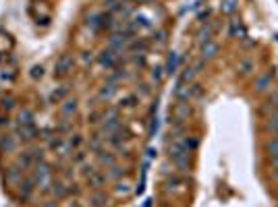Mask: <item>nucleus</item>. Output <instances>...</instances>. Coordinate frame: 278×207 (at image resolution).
Here are the masks:
<instances>
[{
    "label": "nucleus",
    "instance_id": "nucleus-1",
    "mask_svg": "<svg viewBox=\"0 0 278 207\" xmlns=\"http://www.w3.org/2000/svg\"><path fill=\"white\" fill-rule=\"evenodd\" d=\"M168 158H170L172 164L177 166L179 172H189L191 170V151H187L179 139H175L168 145Z\"/></svg>",
    "mask_w": 278,
    "mask_h": 207
},
{
    "label": "nucleus",
    "instance_id": "nucleus-2",
    "mask_svg": "<svg viewBox=\"0 0 278 207\" xmlns=\"http://www.w3.org/2000/svg\"><path fill=\"white\" fill-rule=\"evenodd\" d=\"M29 178H31V182L36 184V186H40L44 193L50 191V188H48L50 182H52V180H50V168H48L44 162H38L36 166L31 168V176H29Z\"/></svg>",
    "mask_w": 278,
    "mask_h": 207
},
{
    "label": "nucleus",
    "instance_id": "nucleus-3",
    "mask_svg": "<svg viewBox=\"0 0 278 207\" xmlns=\"http://www.w3.org/2000/svg\"><path fill=\"white\" fill-rule=\"evenodd\" d=\"M42 160H44V151L42 149H29V151H23V153L17 155L15 164L19 166L21 170H31L33 166H36L38 162H42Z\"/></svg>",
    "mask_w": 278,
    "mask_h": 207
},
{
    "label": "nucleus",
    "instance_id": "nucleus-4",
    "mask_svg": "<svg viewBox=\"0 0 278 207\" xmlns=\"http://www.w3.org/2000/svg\"><path fill=\"white\" fill-rule=\"evenodd\" d=\"M272 83H274V73L272 71H264L259 73L253 81V91L255 93H268L272 89Z\"/></svg>",
    "mask_w": 278,
    "mask_h": 207
},
{
    "label": "nucleus",
    "instance_id": "nucleus-5",
    "mask_svg": "<svg viewBox=\"0 0 278 207\" xmlns=\"http://www.w3.org/2000/svg\"><path fill=\"white\" fill-rule=\"evenodd\" d=\"M73 66H75V60H73V56L62 54V56L56 60V64H54V77H58V79L66 77L68 73L73 71Z\"/></svg>",
    "mask_w": 278,
    "mask_h": 207
},
{
    "label": "nucleus",
    "instance_id": "nucleus-6",
    "mask_svg": "<svg viewBox=\"0 0 278 207\" xmlns=\"http://www.w3.org/2000/svg\"><path fill=\"white\" fill-rule=\"evenodd\" d=\"M218 52H220V46L216 42H203L199 44V58L201 60H214L218 56Z\"/></svg>",
    "mask_w": 278,
    "mask_h": 207
},
{
    "label": "nucleus",
    "instance_id": "nucleus-7",
    "mask_svg": "<svg viewBox=\"0 0 278 207\" xmlns=\"http://www.w3.org/2000/svg\"><path fill=\"white\" fill-rule=\"evenodd\" d=\"M118 52H114V50H104V52H100V56H98V62L102 64V66H106V68H114L116 66V62H118Z\"/></svg>",
    "mask_w": 278,
    "mask_h": 207
},
{
    "label": "nucleus",
    "instance_id": "nucleus-8",
    "mask_svg": "<svg viewBox=\"0 0 278 207\" xmlns=\"http://www.w3.org/2000/svg\"><path fill=\"white\" fill-rule=\"evenodd\" d=\"M17 137H19V141H21V143H31V141H36L38 129H36V125L19 127V129H17Z\"/></svg>",
    "mask_w": 278,
    "mask_h": 207
},
{
    "label": "nucleus",
    "instance_id": "nucleus-9",
    "mask_svg": "<svg viewBox=\"0 0 278 207\" xmlns=\"http://www.w3.org/2000/svg\"><path fill=\"white\" fill-rule=\"evenodd\" d=\"M264 129H266L268 135L278 137V110L266 114V118H264Z\"/></svg>",
    "mask_w": 278,
    "mask_h": 207
},
{
    "label": "nucleus",
    "instance_id": "nucleus-10",
    "mask_svg": "<svg viewBox=\"0 0 278 207\" xmlns=\"http://www.w3.org/2000/svg\"><path fill=\"white\" fill-rule=\"evenodd\" d=\"M127 40H129L127 33H112L110 40H108V48L120 54V52H123V48H125V44H127Z\"/></svg>",
    "mask_w": 278,
    "mask_h": 207
},
{
    "label": "nucleus",
    "instance_id": "nucleus-11",
    "mask_svg": "<svg viewBox=\"0 0 278 207\" xmlns=\"http://www.w3.org/2000/svg\"><path fill=\"white\" fill-rule=\"evenodd\" d=\"M172 116H175V120H181V123H185V118L191 116V106H189V101H177L175 110H172Z\"/></svg>",
    "mask_w": 278,
    "mask_h": 207
},
{
    "label": "nucleus",
    "instance_id": "nucleus-12",
    "mask_svg": "<svg viewBox=\"0 0 278 207\" xmlns=\"http://www.w3.org/2000/svg\"><path fill=\"white\" fill-rule=\"evenodd\" d=\"M264 112L268 114V112H274V110H278V91L276 89H270L268 91V95H266V101H264Z\"/></svg>",
    "mask_w": 278,
    "mask_h": 207
},
{
    "label": "nucleus",
    "instance_id": "nucleus-13",
    "mask_svg": "<svg viewBox=\"0 0 278 207\" xmlns=\"http://www.w3.org/2000/svg\"><path fill=\"white\" fill-rule=\"evenodd\" d=\"M50 186H52V188H50V191H52V195H54L56 199H64V197H66L68 193H71V188H68V186H66V184L62 182V180L50 182Z\"/></svg>",
    "mask_w": 278,
    "mask_h": 207
},
{
    "label": "nucleus",
    "instance_id": "nucleus-14",
    "mask_svg": "<svg viewBox=\"0 0 278 207\" xmlns=\"http://www.w3.org/2000/svg\"><path fill=\"white\" fill-rule=\"evenodd\" d=\"M229 36L231 38H237V40H243V38H247V29L243 27L241 21H231V25H229Z\"/></svg>",
    "mask_w": 278,
    "mask_h": 207
},
{
    "label": "nucleus",
    "instance_id": "nucleus-15",
    "mask_svg": "<svg viewBox=\"0 0 278 207\" xmlns=\"http://www.w3.org/2000/svg\"><path fill=\"white\" fill-rule=\"evenodd\" d=\"M96 158H98V164L100 166H106V168H112L114 164H116V158L110 153V151H104V149H100V151H96Z\"/></svg>",
    "mask_w": 278,
    "mask_h": 207
},
{
    "label": "nucleus",
    "instance_id": "nucleus-16",
    "mask_svg": "<svg viewBox=\"0 0 278 207\" xmlns=\"http://www.w3.org/2000/svg\"><path fill=\"white\" fill-rule=\"evenodd\" d=\"M21 180H23V170L17 166V164H15L13 168L7 170V182H9V184H19Z\"/></svg>",
    "mask_w": 278,
    "mask_h": 207
},
{
    "label": "nucleus",
    "instance_id": "nucleus-17",
    "mask_svg": "<svg viewBox=\"0 0 278 207\" xmlns=\"http://www.w3.org/2000/svg\"><path fill=\"white\" fill-rule=\"evenodd\" d=\"M104 23H106V15H102V13H94V15H90V17H88V27H90V29H94V31L102 29V27H104Z\"/></svg>",
    "mask_w": 278,
    "mask_h": 207
},
{
    "label": "nucleus",
    "instance_id": "nucleus-18",
    "mask_svg": "<svg viewBox=\"0 0 278 207\" xmlns=\"http://www.w3.org/2000/svg\"><path fill=\"white\" fill-rule=\"evenodd\" d=\"M17 186H19V197H21L23 201H27V199L31 197V193H33V186H36V184L31 182V178H25V180H21Z\"/></svg>",
    "mask_w": 278,
    "mask_h": 207
},
{
    "label": "nucleus",
    "instance_id": "nucleus-19",
    "mask_svg": "<svg viewBox=\"0 0 278 207\" xmlns=\"http://www.w3.org/2000/svg\"><path fill=\"white\" fill-rule=\"evenodd\" d=\"M77 112V99H64L60 104V116L62 118H68Z\"/></svg>",
    "mask_w": 278,
    "mask_h": 207
},
{
    "label": "nucleus",
    "instance_id": "nucleus-20",
    "mask_svg": "<svg viewBox=\"0 0 278 207\" xmlns=\"http://www.w3.org/2000/svg\"><path fill=\"white\" fill-rule=\"evenodd\" d=\"M179 141L183 143V147L187 149V151H197V147H199V139L197 137H193V135H185V137H179Z\"/></svg>",
    "mask_w": 278,
    "mask_h": 207
},
{
    "label": "nucleus",
    "instance_id": "nucleus-21",
    "mask_svg": "<svg viewBox=\"0 0 278 207\" xmlns=\"http://www.w3.org/2000/svg\"><path fill=\"white\" fill-rule=\"evenodd\" d=\"M15 147H17V139H15L13 135H7V137L0 139V151L11 153V151H15Z\"/></svg>",
    "mask_w": 278,
    "mask_h": 207
},
{
    "label": "nucleus",
    "instance_id": "nucleus-22",
    "mask_svg": "<svg viewBox=\"0 0 278 207\" xmlns=\"http://www.w3.org/2000/svg\"><path fill=\"white\" fill-rule=\"evenodd\" d=\"M90 201H92L94 207H106L108 205V197H106V193H102V191H94Z\"/></svg>",
    "mask_w": 278,
    "mask_h": 207
},
{
    "label": "nucleus",
    "instance_id": "nucleus-23",
    "mask_svg": "<svg viewBox=\"0 0 278 207\" xmlns=\"http://www.w3.org/2000/svg\"><path fill=\"white\" fill-rule=\"evenodd\" d=\"M195 75H197V71H195L193 66H185L183 73H181V83H185V85L195 83Z\"/></svg>",
    "mask_w": 278,
    "mask_h": 207
},
{
    "label": "nucleus",
    "instance_id": "nucleus-24",
    "mask_svg": "<svg viewBox=\"0 0 278 207\" xmlns=\"http://www.w3.org/2000/svg\"><path fill=\"white\" fill-rule=\"evenodd\" d=\"M88 180H90V186H94V188H98V186H102L104 182H106V174H102L100 170H94L92 174L88 176Z\"/></svg>",
    "mask_w": 278,
    "mask_h": 207
},
{
    "label": "nucleus",
    "instance_id": "nucleus-25",
    "mask_svg": "<svg viewBox=\"0 0 278 207\" xmlns=\"http://www.w3.org/2000/svg\"><path fill=\"white\" fill-rule=\"evenodd\" d=\"M114 93H116V85H114V83H106V85H104V87L98 91V97H100V99H106V101H108V99H110Z\"/></svg>",
    "mask_w": 278,
    "mask_h": 207
},
{
    "label": "nucleus",
    "instance_id": "nucleus-26",
    "mask_svg": "<svg viewBox=\"0 0 278 207\" xmlns=\"http://www.w3.org/2000/svg\"><path fill=\"white\" fill-rule=\"evenodd\" d=\"M237 9H239V0H222V5H220L222 15H233L237 13Z\"/></svg>",
    "mask_w": 278,
    "mask_h": 207
},
{
    "label": "nucleus",
    "instance_id": "nucleus-27",
    "mask_svg": "<svg viewBox=\"0 0 278 207\" xmlns=\"http://www.w3.org/2000/svg\"><path fill=\"white\" fill-rule=\"evenodd\" d=\"M264 149L268 153V158H274V155H278V137H270V139L264 143Z\"/></svg>",
    "mask_w": 278,
    "mask_h": 207
},
{
    "label": "nucleus",
    "instance_id": "nucleus-28",
    "mask_svg": "<svg viewBox=\"0 0 278 207\" xmlns=\"http://www.w3.org/2000/svg\"><path fill=\"white\" fill-rule=\"evenodd\" d=\"M137 104H139V97H137L135 93H129V95H125L123 99H120L118 106H120V108H127V110H133Z\"/></svg>",
    "mask_w": 278,
    "mask_h": 207
},
{
    "label": "nucleus",
    "instance_id": "nucleus-29",
    "mask_svg": "<svg viewBox=\"0 0 278 207\" xmlns=\"http://www.w3.org/2000/svg\"><path fill=\"white\" fill-rule=\"evenodd\" d=\"M212 36H214V27H212V25H205V27H201V29L197 31V40H199V44L210 42Z\"/></svg>",
    "mask_w": 278,
    "mask_h": 207
},
{
    "label": "nucleus",
    "instance_id": "nucleus-30",
    "mask_svg": "<svg viewBox=\"0 0 278 207\" xmlns=\"http://www.w3.org/2000/svg\"><path fill=\"white\" fill-rule=\"evenodd\" d=\"M177 66H179V54H177V52H170V56H168V60H166V66H164V71H166V73H175Z\"/></svg>",
    "mask_w": 278,
    "mask_h": 207
},
{
    "label": "nucleus",
    "instance_id": "nucleus-31",
    "mask_svg": "<svg viewBox=\"0 0 278 207\" xmlns=\"http://www.w3.org/2000/svg\"><path fill=\"white\" fill-rule=\"evenodd\" d=\"M66 93H68V87H66V85H62L60 89H54V91L50 93V101H52V104H58L60 99H64Z\"/></svg>",
    "mask_w": 278,
    "mask_h": 207
},
{
    "label": "nucleus",
    "instance_id": "nucleus-32",
    "mask_svg": "<svg viewBox=\"0 0 278 207\" xmlns=\"http://www.w3.org/2000/svg\"><path fill=\"white\" fill-rule=\"evenodd\" d=\"M27 125H36L33 123V112L31 110H23L19 114V127H27Z\"/></svg>",
    "mask_w": 278,
    "mask_h": 207
},
{
    "label": "nucleus",
    "instance_id": "nucleus-33",
    "mask_svg": "<svg viewBox=\"0 0 278 207\" xmlns=\"http://www.w3.org/2000/svg\"><path fill=\"white\" fill-rule=\"evenodd\" d=\"M203 95V87H201V85L199 83H191L189 85V97L191 99H199Z\"/></svg>",
    "mask_w": 278,
    "mask_h": 207
},
{
    "label": "nucleus",
    "instance_id": "nucleus-34",
    "mask_svg": "<svg viewBox=\"0 0 278 207\" xmlns=\"http://www.w3.org/2000/svg\"><path fill=\"white\" fill-rule=\"evenodd\" d=\"M253 68H255V64H253L251 60H241V62H239V73H241V75H249Z\"/></svg>",
    "mask_w": 278,
    "mask_h": 207
},
{
    "label": "nucleus",
    "instance_id": "nucleus-35",
    "mask_svg": "<svg viewBox=\"0 0 278 207\" xmlns=\"http://www.w3.org/2000/svg\"><path fill=\"white\" fill-rule=\"evenodd\" d=\"M29 77H31L33 81L42 79V77H44V66H42V64H36V66H31V71H29Z\"/></svg>",
    "mask_w": 278,
    "mask_h": 207
},
{
    "label": "nucleus",
    "instance_id": "nucleus-36",
    "mask_svg": "<svg viewBox=\"0 0 278 207\" xmlns=\"http://www.w3.org/2000/svg\"><path fill=\"white\" fill-rule=\"evenodd\" d=\"M120 9H123V3H120V0H106V11L108 13H116Z\"/></svg>",
    "mask_w": 278,
    "mask_h": 207
},
{
    "label": "nucleus",
    "instance_id": "nucleus-37",
    "mask_svg": "<svg viewBox=\"0 0 278 207\" xmlns=\"http://www.w3.org/2000/svg\"><path fill=\"white\" fill-rule=\"evenodd\" d=\"M114 191H116V195H127L129 193V184L127 182H118Z\"/></svg>",
    "mask_w": 278,
    "mask_h": 207
},
{
    "label": "nucleus",
    "instance_id": "nucleus-38",
    "mask_svg": "<svg viewBox=\"0 0 278 207\" xmlns=\"http://www.w3.org/2000/svg\"><path fill=\"white\" fill-rule=\"evenodd\" d=\"M66 143H68V147H71V149H79V145H81V137L75 135V137H71V139H68Z\"/></svg>",
    "mask_w": 278,
    "mask_h": 207
},
{
    "label": "nucleus",
    "instance_id": "nucleus-39",
    "mask_svg": "<svg viewBox=\"0 0 278 207\" xmlns=\"http://www.w3.org/2000/svg\"><path fill=\"white\" fill-rule=\"evenodd\" d=\"M118 176H123V172H120L116 166H112V172H108V174H106V178H110V180H116Z\"/></svg>",
    "mask_w": 278,
    "mask_h": 207
},
{
    "label": "nucleus",
    "instance_id": "nucleus-40",
    "mask_svg": "<svg viewBox=\"0 0 278 207\" xmlns=\"http://www.w3.org/2000/svg\"><path fill=\"white\" fill-rule=\"evenodd\" d=\"M15 108V99L13 97H5L3 99V110H13Z\"/></svg>",
    "mask_w": 278,
    "mask_h": 207
},
{
    "label": "nucleus",
    "instance_id": "nucleus-41",
    "mask_svg": "<svg viewBox=\"0 0 278 207\" xmlns=\"http://www.w3.org/2000/svg\"><path fill=\"white\" fill-rule=\"evenodd\" d=\"M162 71H164V68H154V73H152V81L160 83V81H162Z\"/></svg>",
    "mask_w": 278,
    "mask_h": 207
},
{
    "label": "nucleus",
    "instance_id": "nucleus-42",
    "mask_svg": "<svg viewBox=\"0 0 278 207\" xmlns=\"http://www.w3.org/2000/svg\"><path fill=\"white\" fill-rule=\"evenodd\" d=\"M131 50H139V52H144V50H146V44H144V42H133Z\"/></svg>",
    "mask_w": 278,
    "mask_h": 207
},
{
    "label": "nucleus",
    "instance_id": "nucleus-43",
    "mask_svg": "<svg viewBox=\"0 0 278 207\" xmlns=\"http://www.w3.org/2000/svg\"><path fill=\"white\" fill-rule=\"evenodd\" d=\"M270 168H272V170H278V155L270 158Z\"/></svg>",
    "mask_w": 278,
    "mask_h": 207
},
{
    "label": "nucleus",
    "instance_id": "nucleus-44",
    "mask_svg": "<svg viewBox=\"0 0 278 207\" xmlns=\"http://www.w3.org/2000/svg\"><path fill=\"white\" fill-rule=\"evenodd\" d=\"M272 180L278 184V170H272Z\"/></svg>",
    "mask_w": 278,
    "mask_h": 207
},
{
    "label": "nucleus",
    "instance_id": "nucleus-45",
    "mask_svg": "<svg viewBox=\"0 0 278 207\" xmlns=\"http://www.w3.org/2000/svg\"><path fill=\"white\" fill-rule=\"evenodd\" d=\"M68 207H85V205L79 203V201H73V203H68Z\"/></svg>",
    "mask_w": 278,
    "mask_h": 207
},
{
    "label": "nucleus",
    "instance_id": "nucleus-46",
    "mask_svg": "<svg viewBox=\"0 0 278 207\" xmlns=\"http://www.w3.org/2000/svg\"><path fill=\"white\" fill-rule=\"evenodd\" d=\"M42 207H58V205H56V203H52V201H48V203H44Z\"/></svg>",
    "mask_w": 278,
    "mask_h": 207
},
{
    "label": "nucleus",
    "instance_id": "nucleus-47",
    "mask_svg": "<svg viewBox=\"0 0 278 207\" xmlns=\"http://www.w3.org/2000/svg\"><path fill=\"white\" fill-rule=\"evenodd\" d=\"M120 3H123V5H125V3H133V0H120Z\"/></svg>",
    "mask_w": 278,
    "mask_h": 207
}]
</instances>
